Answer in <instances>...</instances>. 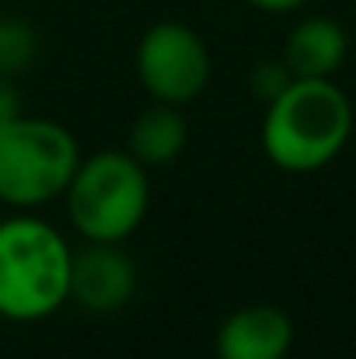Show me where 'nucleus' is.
Segmentation results:
<instances>
[{
    "label": "nucleus",
    "mask_w": 356,
    "mask_h": 359,
    "mask_svg": "<svg viewBox=\"0 0 356 359\" xmlns=\"http://www.w3.org/2000/svg\"><path fill=\"white\" fill-rule=\"evenodd\" d=\"M18 116H25L21 112V91H18L11 74H0V126L18 119Z\"/></svg>",
    "instance_id": "12"
},
{
    "label": "nucleus",
    "mask_w": 356,
    "mask_h": 359,
    "mask_svg": "<svg viewBox=\"0 0 356 359\" xmlns=\"http://www.w3.org/2000/svg\"><path fill=\"white\" fill-rule=\"evenodd\" d=\"M248 4L265 11V14H290V11H301L304 4H311V0H248Z\"/></svg>",
    "instance_id": "13"
},
{
    "label": "nucleus",
    "mask_w": 356,
    "mask_h": 359,
    "mask_svg": "<svg viewBox=\"0 0 356 359\" xmlns=\"http://www.w3.org/2000/svg\"><path fill=\"white\" fill-rule=\"evenodd\" d=\"M350 53V39L339 21L332 18H304L283 42V63L297 81H322L332 77Z\"/></svg>",
    "instance_id": "8"
},
{
    "label": "nucleus",
    "mask_w": 356,
    "mask_h": 359,
    "mask_svg": "<svg viewBox=\"0 0 356 359\" xmlns=\"http://www.w3.org/2000/svg\"><path fill=\"white\" fill-rule=\"evenodd\" d=\"M350 133L353 105L332 77L294 81L276 102L265 105L262 150L276 168L311 175L339 157Z\"/></svg>",
    "instance_id": "1"
},
{
    "label": "nucleus",
    "mask_w": 356,
    "mask_h": 359,
    "mask_svg": "<svg viewBox=\"0 0 356 359\" xmlns=\"http://www.w3.org/2000/svg\"><path fill=\"white\" fill-rule=\"evenodd\" d=\"M67 217L84 241H126L147 217V168L129 150L81 157L67 192Z\"/></svg>",
    "instance_id": "3"
},
{
    "label": "nucleus",
    "mask_w": 356,
    "mask_h": 359,
    "mask_svg": "<svg viewBox=\"0 0 356 359\" xmlns=\"http://www.w3.org/2000/svg\"><path fill=\"white\" fill-rule=\"evenodd\" d=\"M136 262L116 241H88V248L70 262V300L95 314H112L126 307L136 293Z\"/></svg>",
    "instance_id": "6"
},
{
    "label": "nucleus",
    "mask_w": 356,
    "mask_h": 359,
    "mask_svg": "<svg viewBox=\"0 0 356 359\" xmlns=\"http://www.w3.org/2000/svg\"><path fill=\"white\" fill-rule=\"evenodd\" d=\"M81 164V147L67 126L18 116L0 126V203L35 210L60 199Z\"/></svg>",
    "instance_id": "4"
},
{
    "label": "nucleus",
    "mask_w": 356,
    "mask_h": 359,
    "mask_svg": "<svg viewBox=\"0 0 356 359\" xmlns=\"http://www.w3.org/2000/svg\"><path fill=\"white\" fill-rule=\"evenodd\" d=\"M136 77L154 102L189 105L210 84V49L185 21H157L136 42Z\"/></svg>",
    "instance_id": "5"
},
{
    "label": "nucleus",
    "mask_w": 356,
    "mask_h": 359,
    "mask_svg": "<svg viewBox=\"0 0 356 359\" xmlns=\"http://www.w3.org/2000/svg\"><path fill=\"white\" fill-rule=\"evenodd\" d=\"M39 39L35 28L21 18H0V74H25L35 63Z\"/></svg>",
    "instance_id": "10"
},
{
    "label": "nucleus",
    "mask_w": 356,
    "mask_h": 359,
    "mask_svg": "<svg viewBox=\"0 0 356 359\" xmlns=\"http://www.w3.org/2000/svg\"><path fill=\"white\" fill-rule=\"evenodd\" d=\"M74 251L39 217L0 220V318L42 321L70 300Z\"/></svg>",
    "instance_id": "2"
},
{
    "label": "nucleus",
    "mask_w": 356,
    "mask_h": 359,
    "mask_svg": "<svg viewBox=\"0 0 356 359\" xmlns=\"http://www.w3.org/2000/svg\"><path fill=\"white\" fill-rule=\"evenodd\" d=\"M294 346V321L272 304H248L217 328V359H286Z\"/></svg>",
    "instance_id": "7"
},
{
    "label": "nucleus",
    "mask_w": 356,
    "mask_h": 359,
    "mask_svg": "<svg viewBox=\"0 0 356 359\" xmlns=\"http://www.w3.org/2000/svg\"><path fill=\"white\" fill-rule=\"evenodd\" d=\"M294 81H297V77L290 74V67H286L283 60H262V63L251 70L248 88H251V95H255L262 105H269V102H276Z\"/></svg>",
    "instance_id": "11"
},
{
    "label": "nucleus",
    "mask_w": 356,
    "mask_h": 359,
    "mask_svg": "<svg viewBox=\"0 0 356 359\" xmlns=\"http://www.w3.org/2000/svg\"><path fill=\"white\" fill-rule=\"evenodd\" d=\"M185 147H189V122H185L178 105L154 102L150 109H143L133 119V126H129L126 150L143 168H164V164L178 161Z\"/></svg>",
    "instance_id": "9"
}]
</instances>
